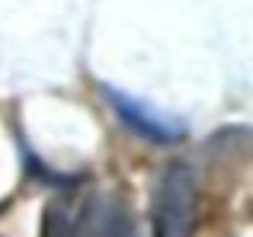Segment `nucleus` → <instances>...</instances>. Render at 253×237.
Returning a JSON list of instances; mask_svg holds the SVG:
<instances>
[{"instance_id":"f257e3e1","label":"nucleus","mask_w":253,"mask_h":237,"mask_svg":"<svg viewBox=\"0 0 253 237\" xmlns=\"http://www.w3.org/2000/svg\"><path fill=\"white\" fill-rule=\"evenodd\" d=\"M42 237H138L131 208L116 193H93L81 202L45 208Z\"/></svg>"},{"instance_id":"f03ea898","label":"nucleus","mask_w":253,"mask_h":237,"mask_svg":"<svg viewBox=\"0 0 253 237\" xmlns=\"http://www.w3.org/2000/svg\"><path fill=\"white\" fill-rule=\"evenodd\" d=\"M154 237H196L199 225V186L189 163L173 160L161 170L151 199Z\"/></svg>"},{"instance_id":"7ed1b4c3","label":"nucleus","mask_w":253,"mask_h":237,"mask_svg":"<svg viewBox=\"0 0 253 237\" xmlns=\"http://www.w3.org/2000/svg\"><path fill=\"white\" fill-rule=\"evenodd\" d=\"M96 90H99V96L109 103L112 116H116L125 128L135 131L138 138H144V141L164 144V148H167V144H179L186 138V125L179 122V118H173L167 113H161V109H154L151 103L138 100V96L125 93V90L112 87V83H106V80H99Z\"/></svg>"}]
</instances>
